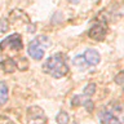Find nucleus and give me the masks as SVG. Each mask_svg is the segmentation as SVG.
Returning a JSON list of instances; mask_svg holds the SVG:
<instances>
[{
    "instance_id": "obj_1",
    "label": "nucleus",
    "mask_w": 124,
    "mask_h": 124,
    "mask_svg": "<svg viewBox=\"0 0 124 124\" xmlns=\"http://www.w3.org/2000/svg\"><path fill=\"white\" fill-rule=\"evenodd\" d=\"M43 70L48 75L60 79L67 75L69 72V66L66 63V58L62 53H57L54 56L46 58V61L43 63Z\"/></svg>"
},
{
    "instance_id": "obj_2",
    "label": "nucleus",
    "mask_w": 124,
    "mask_h": 124,
    "mask_svg": "<svg viewBox=\"0 0 124 124\" xmlns=\"http://www.w3.org/2000/svg\"><path fill=\"white\" fill-rule=\"evenodd\" d=\"M45 46H49V39L48 36H38L35 38L32 41H30L29 48H27V52H29V56L31 58L36 61H40L43 57H44V48Z\"/></svg>"
},
{
    "instance_id": "obj_3",
    "label": "nucleus",
    "mask_w": 124,
    "mask_h": 124,
    "mask_svg": "<svg viewBox=\"0 0 124 124\" xmlns=\"http://www.w3.org/2000/svg\"><path fill=\"white\" fill-rule=\"evenodd\" d=\"M122 106L119 103L112 105L111 108H105L100 111L101 124H122Z\"/></svg>"
},
{
    "instance_id": "obj_4",
    "label": "nucleus",
    "mask_w": 124,
    "mask_h": 124,
    "mask_svg": "<svg viewBox=\"0 0 124 124\" xmlns=\"http://www.w3.org/2000/svg\"><path fill=\"white\" fill-rule=\"evenodd\" d=\"M7 49L21 50L22 49V39H21V35L13 34V35H10V36L5 38L3 41H0V50H7Z\"/></svg>"
},
{
    "instance_id": "obj_5",
    "label": "nucleus",
    "mask_w": 124,
    "mask_h": 124,
    "mask_svg": "<svg viewBox=\"0 0 124 124\" xmlns=\"http://www.w3.org/2000/svg\"><path fill=\"white\" fill-rule=\"evenodd\" d=\"M45 114L43 108L38 106H31L27 108V123L29 124H45Z\"/></svg>"
},
{
    "instance_id": "obj_6",
    "label": "nucleus",
    "mask_w": 124,
    "mask_h": 124,
    "mask_svg": "<svg viewBox=\"0 0 124 124\" xmlns=\"http://www.w3.org/2000/svg\"><path fill=\"white\" fill-rule=\"evenodd\" d=\"M106 34H107V26L105 22H97L88 31V36L96 41H102L106 38Z\"/></svg>"
},
{
    "instance_id": "obj_7",
    "label": "nucleus",
    "mask_w": 124,
    "mask_h": 124,
    "mask_svg": "<svg viewBox=\"0 0 124 124\" xmlns=\"http://www.w3.org/2000/svg\"><path fill=\"white\" fill-rule=\"evenodd\" d=\"M83 58L87 66H97L101 61L100 53L96 49H87L83 54Z\"/></svg>"
},
{
    "instance_id": "obj_8",
    "label": "nucleus",
    "mask_w": 124,
    "mask_h": 124,
    "mask_svg": "<svg viewBox=\"0 0 124 124\" xmlns=\"http://www.w3.org/2000/svg\"><path fill=\"white\" fill-rule=\"evenodd\" d=\"M8 97H9V91H8V87L4 81H0V105H3L8 101Z\"/></svg>"
},
{
    "instance_id": "obj_9",
    "label": "nucleus",
    "mask_w": 124,
    "mask_h": 124,
    "mask_svg": "<svg viewBox=\"0 0 124 124\" xmlns=\"http://www.w3.org/2000/svg\"><path fill=\"white\" fill-rule=\"evenodd\" d=\"M1 67L4 70V72H8V74H12L16 70V62L13 60H5L1 63Z\"/></svg>"
},
{
    "instance_id": "obj_10",
    "label": "nucleus",
    "mask_w": 124,
    "mask_h": 124,
    "mask_svg": "<svg viewBox=\"0 0 124 124\" xmlns=\"http://www.w3.org/2000/svg\"><path fill=\"white\" fill-rule=\"evenodd\" d=\"M56 120H57L58 124H67L69 120H70L69 114L66 111H60L57 114V116H56Z\"/></svg>"
},
{
    "instance_id": "obj_11",
    "label": "nucleus",
    "mask_w": 124,
    "mask_h": 124,
    "mask_svg": "<svg viewBox=\"0 0 124 124\" xmlns=\"http://www.w3.org/2000/svg\"><path fill=\"white\" fill-rule=\"evenodd\" d=\"M94 92H96V84H94V83H89L87 87L84 88L83 96H85V97H91V96L94 94Z\"/></svg>"
},
{
    "instance_id": "obj_12",
    "label": "nucleus",
    "mask_w": 124,
    "mask_h": 124,
    "mask_svg": "<svg viewBox=\"0 0 124 124\" xmlns=\"http://www.w3.org/2000/svg\"><path fill=\"white\" fill-rule=\"evenodd\" d=\"M72 62H74V65H75V66H79V67H81V69L87 67V65H85V61H84L83 56H76L75 58H74Z\"/></svg>"
},
{
    "instance_id": "obj_13",
    "label": "nucleus",
    "mask_w": 124,
    "mask_h": 124,
    "mask_svg": "<svg viewBox=\"0 0 124 124\" xmlns=\"http://www.w3.org/2000/svg\"><path fill=\"white\" fill-rule=\"evenodd\" d=\"M16 67H18L19 70H26L29 67V62H27L26 58H21V60H19V63L18 65L16 63Z\"/></svg>"
},
{
    "instance_id": "obj_14",
    "label": "nucleus",
    "mask_w": 124,
    "mask_h": 124,
    "mask_svg": "<svg viewBox=\"0 0 124 124\" xmlns=\"http://www.w3.org/2000/svg\"><path fill=\"white\" fill-rule=\"evenodd\" d=\"M7 30H8V23L5 19H0V35L4 34V32H7Z\"/></svg>"
},
{
    "instance_id": "obj_15",
    "label": "nucleus",
    "mask_w": 124,
    "mask_h": 124,
    "mask_svg": "<svg viewBox=\"0 0 124 124\" xmlns=\"http://www.w3.org/2000/svg\"><path fill=\"white\" fill-rule=\"evenodd\" d=\"M123 75H124L123 71H120V74L115 78V81H116V83H118L119 85H120V84H123Z\"/></svg>"
},
{
    "instance_id": "obj_16",
    "label": "nucleus",
    "mask_w": 124,
    "mask_h": 124,
    "mask_svg": "<svg viewBox=\"0 0 124 124\" xmlns=\"http://www.w3.org/2000/svg\"><path fill=\"white\" fill-rule=\"evenodd\" d=\"M0 107H1V105H0Z\"/></svg>"
}]
</instances>
